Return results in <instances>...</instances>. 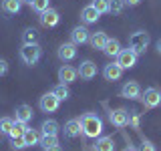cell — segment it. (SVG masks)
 <instances>
[{
    "instance_id": "obj_1",
    "label": "cell",
    "mask_w": 161,
    "mask_h": 151,
    "mask_svg": "<svg viewBox=\"0 0 161 151\" xmlns=\"http://www.w3.org/2000/svg\"><path fill=\"white\" fill-rule=\"evenodd\" d=\"M79 121H80V129H83V133L87 137H93V139L101 137V133H103V121H101L99 115L85 113Z\"/></svg>"
},
{
    "instance_id": "obj_2",
    "label": "cell",
    "mask_w": 161,
    "mask_h": 151,
    "mask_svg": "<svg viewBox=\"0 0 161 151\" xmlns=\"http://www.w3.org/2000/svg\"><path fill=\"white\" fill-rule=\"evenodd\" d=\"M149 42H151L149 32H145V30H137V32H133L131 38H129V48H133L137 54H141V53L147 50Z\"/></svg>"
},
{
    "instance_id": "obj_3",
    "label": "cell",
    "mask_w": 161,
    "mask_h": 151,
    "mask_svg": "<svg viewBox=\"0 0 161 151\" xmlns=\"http://www.w3.org/2000/svg\"><path fill=\"white\" fill-rule=\"evenodd\" d=\"M40 57H42V50H40L38 44H22V48H20V59L28 67L36 64L40 60Z\"/></svg>"
},
{
    "instance_id": "obj_4",
    "label": "cell",
    "mask_w": 161,
    "mask_h": 151,
    "mask_svg": "<svg viewBox=\"0 0 161 151\" xmlns=\"http://www.w3.org/2000/svg\"><path fill=\"white\" fill-rule=\"evenodd\" d=\"M141 103L145 109H155L161 105V91L155 87L145 89V93H141Z\"/></svg>"
},
{
    "instance_id": "obj_5",
    "label": "cell",
    "mask_w": 161,
    "mask_h": 151,
    "mask_svg": "<svg viewBox=\"0 0 161 151\" xmlns=\"http://www.w3.org/2000/svg\"><path fill=\"white\" fill-rule=\"evenodd\" d=\"M117 64L121 69H133L137 64V53L133 48H121V53L117 54Z\"/></svg>"
},
{
    "instance_id": "obj_6",
    "label": "cell",
    "mask_w": 161,
    "mask_h": 151,
    "mask_svg": "<svg viewBox=\"0 0 161 151\" xmlns=\"http://www.w3.org/2000/svg\"><path fill=\"white\" fill-rule=\"evenodd\" d=\"M58 105H60V101L53 91H50V93H44L38 101V107H40L42 113H54V111L58 109Z\"/></svg>"
},
{
    "instance_id": "obj_7",
    "label": "cell",
    "mask_w": 161,
    "mask_h": 151,
    "mask_svg": "<svg viewBox=\"0 0 161 151\" xmlns=\"http://www.w3.org/2000/svg\"><path fill=\"white\" fill-rule=\"evenodd\" d=\"M129 119H131L129 111L123 109V107L109 111V121L115 125V127H127V125H129Z\"/></svg>"
},
{
    "instance_id": "obj_8",
    "label": "cell",
    "mask_w": 161,
    "mask_h": 151,
    "mask_svg": "<svg viewBox=\"0 0 161 151\" xmlns=\"http://www.w3.org/2000/svg\"><path fill=\"white\" fill-rule=\"evenodd\" d=\"M121 97H125L129 101L141 99V87H139L137 81H127V83L121 87Z\"/></svg>"
},
{
    "instance_id": "obj_9",
    "label": "cell",
    "mask_w": 161,
    "mask_h": 151,
    "mask_svg": "<svg viewBox=\"0 0 161 151\" xmlns=\"http://www.w3.org/2000/svg\"><path fill=\"white\" fill-rule=\"evenodd\" d=\"M77 70H79V77L83 79V81L95 79V77H97V73H99L97 64H95L93 60H83V63H80V67H79Z\"/></svg>"
},
{
    "instance_id": "obj_10",
    "label": "cell",
    "mask_w": 161,
    "mask_h": 151,
    "mask_svg": "<svg viewBox=\"0 0 161 151\" xmlns=\"http://www.w3.org/2000/svg\"><path fill=\"white\" fill-rule=\"evenodd\" d=\"M38 20H40V24H42V26L53 28V26H57V24H58L60 16H58V12H57L54 8H47L44 12L38 14Z\"/></svg>"
},
{
    "instance_id": "obj_11",
    "label": "cell",
    "mask_w": 161,
    "mask_h": 151,
    "mask_svg": "<svg viewBox=\"0 0 161 151\" xmlns=\"http://www.w3.org/2000/svg\"><path fill=\"white\" fill-rule=\"evenodd\" d=\"M79 77V70L75 69V67H70V64H63V67L58 69V81L63 85H70V83H75Z\"/></svg>"
},
{
    "instance_id": "obj_12",
    "label": "cell",
    "mask_w": 161,
    "mask_h": 151,
    "mask_svg": "<svg viewBox=\"0 0 161 151\" xmlns=\"http://www.w3.org/2000/svg\"><path fill=\"white\" fill-rule=\"evenodd\" d=\"M58 59L60 60H64V63H69V60H73V59H77V44L75 42H63L58 47Z\"/></svg>"
},
{
    "instance_id": "obj_13",
    "label": "cell",
    "mask_w": 161,
    "mask_h": 151,
    "mask_svg": "<svg viewBox=\"0 0 161 151\" xmlns=\"http://www.w3.org/2000/svg\"><path fill=\"white\" fill-rule=\"evenodd\" d=\"M89 38H91V32L87 30V26H75L70 30V42H75L77 47L89 42Z\"/></svg>"
},
{
    "instance_id": "obj_14",
    "label": "cell",
    "mask_w": 161,
    "mask_h": 151,
    "mask_svg": "<svg viewBox=\"0 0 161 151\" xmlns=\"http://www.w3.org/2000/svg\"><path fill=\"white\" fill-rule=\"evenodd\" d=\"M103 77H105V81H111V83H115V81H119L121 77H123V69H121L117 63L105 64V69H103Z\"/></svg>"
},
{
    "instance_id": "obj_15",
    "label": "cell",
    "mask_w": 161,
    "mask_h": 151,
    "mask_svg": "<svg viewBox=\"0 0 161 151\" xmlns=\"http://www.w3.org/2000/svg\"><path fill=\"white\" fill-rule=\"evenodd\" d=\"M99 18H101V12L93 4H89V6H85L80 10V20H83V24H95Z\"/></svg>"
},
{
    "instance_id": "obj_16",
    "label": "cell",
    "mask_w": 161,
    "mask_h": 151,
    "mask_svg": "<svg viewBox=\"0 0 161 151\" xmlns=\"http://www.w3.org/2000/svg\"><path fill=\"white\" fill-rule=\"evenodd\" d=\"M64 137H70V139H75V137H79L80 133H83V129H80V121L79 119H70L64 123Z\"/></svg>"
},
{
    "instance_id": "obj_17",
    "label": "cell",
    "mask_w": 161,
    "mask_h": 151,
    "mask_svg": "<svg viewBox=\"0 0 161 151\" xmlns=\"http://www.w3.org/2000/svg\"><path fill=\"white\" fill-rule=\"evenodd\" d=\"M93 151H115V141L109 135H103V137H97L93 145Z\"/></svg>"
},
{
    "instance_id": "obj_18",
    "label": "cell",
    "mask_w": 161,
    "mask_h": 151,
    "mask_svg": "<svg viewBox=\"0 0 161 151\" xmlns=\"http://www.w3.org/2000/svg\"><path fill=\"white\" fill-rule=\"evenodd\" d=\"M22 0H2L0 2V10L6 14H18L20 8H22Z\"/></svg>"
},
{
    "instance_id": "obj_19",
    "label": "cell",
    "mask_w": 161,
    "mask_h": 151,
    "mask_svg": "<svg viewBox=\"0 0 161 151\" xmlns=\"http://www.w3.org/2000/svg\"><path fill=\"white\" fill-rule=\"evenodd\" d=\"M107 40H109V36L103 32V30H99V32H93V34H91L89 42H91V47H93L95 50H103L105 44H107Z\"/></svg>"
},
{
    "instance_id": "obj_20",
    "label": "cell",
    "mask_w": 161,
    "mask_h": 151,
    "mask_svg": "<svg viewBox=\"0 0 161 151\" xmlns=\"http://www.w3.org/2000/svg\"><path fill=\"white\" fill-rule=\"evenodd\" d=\"M16 121H22V123H28L30 119H32V115H34V111L30 105H18L16 107Z\"/></svg>"
},
{
    "instance_id": "obj_21",
    "label": "cell",
    "mask_w": 161,
    "mask_h": 151,
    "mask_svg": "<svg viewBox=\"0 0 161 151\" xmlns=\"http://www.w3.org/2000/svg\"><path fill=\"white\" fill-rule=\"evenodd\" d=\"M103 53L111 59H117V54L121 53V42L117 38H109L107 44H105V48H103Z\"/></svg>"
},
{
    "instance_id": "obj_22",
    "label": "cell",
    "mask_w": 161,
    "mask_h": 151,
    "mask_svg": "<svg viewBox=\"0 0 161 151\" xmlns=\"http://www.w3.org/2000/svg\"><path fill=\"white\" fill-rule=\"evenodd\" d=\"M40 135H58V123L54 119H47L40 125Z\"/></svg>"
},
{
    "instance_id": "obj_23",
    "label": "cell",
    "mask_w": 161,
    "mask_h": 151,
    "mask_svg": "<svg viewBox=\"0 0 161 151\" xmlns=\"http://www.w3.org/2000/svg\"><path fill=\"white\" fill-rule=\"evenodd\" d=\"M22 139H24V143H26V147H32V145H38V141H40V131L36 129H26V133L22 135Z\"/></svg>"
},
{
    "instance_id": "obj_24",
    "label": "cell",
    "mask_w": 161,
    "mask_h": 151,
    "mask_svg": "<svg viewBox=\"0 0 161 151\" xmlns=\"http://www.w3.org/2000/svg\"><path fill=\"white\" fill-rule=\"evenodd\" d=\"M26 129H28V123H22V121H16V119H14V125H12V129H10L8 137H10V139L22 137V135L26 133Z\"/></svg>"
},
{
    "instance_id": "obj_25",
    "label": "cell",
    "mask_w": 161,
    "mask_h": 151,
    "mask_svg": "<svg viewBox=\"0 0 161 151\" xmlns=\"http://www.w3.org/2000/svg\"><path fill=\"white\" fill-rule=\"evenodd\" d=\"M22 44H38V30L36 28H24Z\"/></svg>"
},
{
    "instance_id": "obj_26",
    "label": "cell",
    "mask_w": 161,
    "mask_h": 151,
    "mask_svg": "<svg viewBox=\"0 0 161 151\" xmlns=\"http://www.w3.org/2000/svg\"><path fill=\"white\" fill-rule=\"evenodd\" d=\"M38 145L42 149H48V147H54V145H58V135H40V141Z\"/></svg>"
},
{
    "instance_id": "obj_27",
    "label": "cell",
    "mask_w": 161,
    "mask_h": 151,
    "mask_svg": "<svg viewBox=\"0 0 161 151\" xmlns=\"http://www.w3.org/2000/svg\"><path fill=\"white\" fill-rule=\"evenodd\" d=\"M123 10H125V2H123V0H109V14L119 16V14H123Z\"/></svg>"
},
{
    "instance_id": "obj_28",
    "label": "cell",
    "mask_w": 161,
    "mask_h": 151,
    "mask_svg": "<svg viewBox=\"0 0 161 151\" xmlns=\"http://www.w3.org/2000/svg\"><path fill=\"white\" fill-rule=\"evenodd\" d=\"M53 93L58 97V101H67L70 97V91H69V85H63V83H58L57 87L53 89Z\"/></svg>"
},
{
    "instance_id": "obj_29",
    "label": "cell",
    "mask_w": 161,
    "mask_h": 151,
    "mask_svg": "<svg viewBox=\"0 0 161 151\" xmlns=\"http://www.w3.org/2000/svg\"><path fill=\"white\" fill-rule=\"evenodd\" d=\"M12 125H14V119L12 117H2V119H0V133L8 135L10 129H12Z\"/></svg>"
},
{
    "instance_id": "obj_30",
    "label": "cell",
    "mask_w": 161,
    "mask_h": 151,
    "mask_svg": "<svg viewBox=\"0 0 161 151\" xmlns=\"http://www.w3.org/2000/svg\"><path fill=\"white\" fill-rule=\"evenodd\" d=\"M30 8H32L34 12H38V14H40V12H44V10L50 8V6H48V0H34Z\"/></svg>"
},
{
    "instance_id": "obj_31",
    "label": "cell",
    "mask_w": 161,
    "mask_h": 151,
    "mask_svg": "<svg viewBox=\"0 0 161 151\" xmlns=\"http://www.w3.org/2000/svg\"><path fill=\"white\" fill-rule=\"evenodd\" d=\"M91 4H93V6L97 8L101 14L109 12V0H93V2H91Z\"/></svg>"
},
{
    "instance_id": "obj_32",
    "label": "cell",
    "mask_w": 161,
    "mask_h": 151,
    "mask_svg": "<svg viewBox=\"0 0 161 151\" xmlns=\"http://www.w3.org/2000/svg\"><path fill=\"white\" fill-rule=\"evenodd\" d=\"M10 147H12L14 151H20V149L26 147V143H24L22 137H14V139H10Z\"/></svg>"
},
{
    "instance_id": "obj_33",
    "label": "cell",
    "mask_w": 161,
    "mask_h": 151,
    "mask_svg": "<svg viewBox=\"0 0 161 151\" xmlns=\"http://www.w3.org/2000/svg\"><path fill=\"white\" fill-rule=\"evenodd\" d=\"M141 151H155V145L149 139H143L141 141Z\"/></svg>"
},
{
    "instance_id": "obj_34",
    "label": "cell",
    "mask_w": 161,
    "mask_h": 151,
    "mask_svg": "<svg viewBox=\"0 0 161 151\" xmlns=\"http://www.w3.org/2000/svg\"><path fill=\"white\" fill-rule=\"evenodd\" d=\"M6 73H8V63L4 59H0V77H4Z\"/></svg>"
},
{
    "instance_id": "obj_35",
    "label": "cell",
    "mask_w": 161,
    "mask_h": 151,
    "mask_svg": "<svg viewBox=\"0 0 161 151\" xmlns=\"http://www.w3.org/2000/svg\"><path fill=\"white\" fill-rule=\"evenodd\" d=\"M123 2H125V6H139L141 0H123Z\"/></svg>"
},
{
    "instance_id": "obj_36",
    "label": "cell",
    "mask_w": 161,
    "mask_h": 151,
    "mask_svg": "<svg viewBox=\"0 0 161 151\" xmlns=\"http://www.w3.org/2000/svg\"><path fill=\"white\" fill-rule=\"evenodd\" d=\"M44 151H63V147H60V145H54V147H48V149H44Z\"/></svg>"
},
{
    "instance_id": "obj_37",
    "label": "cell",
    "mask_w": 161,
    "mask_h": 151,
    "mask_svg": "<svg viewBox=\"0 0 161 151\" xmlns=\"http://www.w3.org/2000/svg\"><path fill=\"white\" fill-rule=\"evenodd\" d=\"M157 53H159V54H161V38H159V40H157Z\"/></svg>"
},
{
    "instance_id": "obj_38",
    "label": "cell",
    "mask_w": 161,
    "mask_h": 151,
    "mask_svg": "<svg viewBox=\"0 0 161 151\" xmlns=\"http://www.w3.org/2000/svg\"><path fill=\"white\" fill-rule=\"evenodd\" d=\"M22 2H24V4H28V6H32V2H34V0H22Z\"/></svg>"
}]
</instances>
